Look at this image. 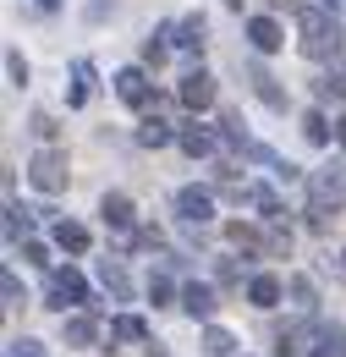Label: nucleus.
<instances>
[{"mask_svg": "<svg viewBox=\"0 0 346 357\" xmlns=\"http://www.w3.org/2000/svg\"><path fill=\"white\" fill-rule=\"evenodd\" d=\"M248 83H253V93H259V99H264V105H269V110H286V89H280V83H275V77L264 72L259 61L248 66Z\"/></svg>", "mask_w": 346, "mask_h": 357, "instance_id": "obj_8", "label": "nucleus"}, {"mask_svg": "<svg viewBox=\"0 0 346 357\" xmlns=\"http://www.w3.org/2000/svg\"><path fill=\"white\" fill-rule=\"evenodd\" d=\"M143 61H154V66L165 61V28H154V39L143 45Z\"/></svg>", "mask_w": 346, "mask_h": 357, "instance_id": "obj_25", "label": "nucleus"}, {"mask_svg": "<svg viewBox=\"0 0 346 357\" xmlns=\"http://www.w3.org/2000/svg\"><path fill=\"white\" fill-rule=\"evenodd\" d=\"M28 181H33L39 192H66V154H61V149H39V154L28 160Z\"/></svg>", "mask_w": 346, "mask_h": 357, "instance_id": "obj_2", "label": "nucleus"}, {"mask_svg": "<svg viewBox=\"0 0 346 357\" xmlns=\"http://www.w3.org/2000/svg\"><path fill=\"white\" fill-rule=\"evenodd\" d=\"M6 72H11V83H17V89H22V83H28V61H22V55H17V50H11V55H6Z\"/></svg>", "mask_w": 346, "mask_h": 357, "instance_id": "obj_26", "label": "nucleus"}, {"mask_svg": "<svg viewBox=\"0 0 346 357\" xmlns=\"http://www.w3.org/2000/svg\"><path fill=\"white\" fill-rule=\"evenodd\" d=\"M176 209H181V220H187V225H209V220H215V198L198 192V187H181V192H176Z\"/></svg>", "mask_w": 346, "mask_h": 357, "instance_id": "obj_5", "label": "nucleus"}, {"mask_svg": "<svg viewBox=\"0 0 346 357\" xmlns=\"http://www.w3.org/2000/svg\"><path fill=\"white\" fill-rule=\"evenodd\" d=\"M341 198H346V165L336 160V165H324V171L313 176V204L336 215V209H341Z\"/></svg>", "mask_w": 346, "mask_h": 357, "instance_id": "obj_3", "label": "nucleus"}, {"mask_svg": "<svg viewBox=\"0 0 346 357\" xmlns=\"http://www.w3.org/2000/svg\"><path fill=\"white\" fill-rule=\"evenodd\" d=\"M22 215H28V209H17V204H11V209H6V236H11V242H17V236H22Z\"/></svg>", "mask_w": 346, "mask_h": 357, "instance_id": "obj_27", "label": "nucleus"}, {"mask_svg": "<svg viewBox=\"0 0 346 357\" xmlns=\"http://www.w3.org/2000/svg\"><path fill=\"white\" fill-rule=\"evenodd\" d=\"M313 89H319V99H346V77H319Z\"/></svg>", "mask_w": 346, "mask_h": 357, "instance_id": "obj_23", "label": "nucleus"}, {"mask_svg": "<svg viewBox=\"0 0 346 357\" xmlns=\"http://www.w3.org/2000/svg\"><path fill=\"white\" fill-rule=\"evenodd\" d=\"M99 275H105V291H110V297H127L132 286H127V269L121 264H110V259H105V269H99Z\"/></svg>", "mask_w": 346, "mask_h": 357, "instance_id": "obj_21", "label": "nucleus"}, {"mask_svg": "<svg viewBox=\"0 0 346 357\" xmlns=\"http://www.w3.org/2000/svg\"><path fill=\"white\" fill-rule=\"evenodd\" d=\"M187 110H204V105H215V77H204V72H193V77H181V93H176Z\"/></svg>", "mask_w": 346, "mask_h": 357, "instance_id": "obj_6", "label": "nucleus"}, {"mask_svg": "<svg viewBox=\"0 0 346 357\" xmlns=\"http://www.w3.org/2000/svg\"><path fill=\"white\" fill-rule=\"evenodd\" d=\"M248 303H253V308H275V303H280V280H275V275H253V280H248Z\"/></svg>", "mask_w": 346, "mask_h": 357, "instance_id": "obj_10", "label": "nucleus"}, {"mask_svg": "<svg viewBox=\"0 0 346 357\" xmlns=\"http://www.w3.org/2000/svg\"><path fill=\"white\" fill-rule=\"evenodd\" d=\"M88 89H93V66L77 61V66H72V93H66V105H88Z\"/></svg>", "mask_w": 346, "mask_h": 357, "instance_id": "obj_17", "label": "nucleus"}, {"mask_svg": "<svg viewBox=\"0 0 346 357\" xmlns=\"http://www.w3.org/2000/svg\"><path fill=\"white\" fill-rule=\"evenodd\" d=\"M248 39H253L259 55H269V50L286 45V33H280V22H275V17H253V22H248Z\"/></svg>", "mask_w": 346, "mask_h": 357, "instance_id": "obj_7", "label": "nucleus"}, {"mask_svg": "<svg viewBox=\"0 0 346 357\" xmlns=\"http://www.w3.org/2000/svg\"><path fill=\"white\" fill-rule=\"evenodd\" d=\"M204 352H209V357H231V352H236V341H231L225 330H215V324H209V330H204Z\"/></svg>", "mask_w": 346, "mask_h": 357, "instance_id": "obj_20", "label": "nucleus"}, {"mask_svg": "<svg viewBox=\"0 0 346 357\" xmlns=\"http://www.w3.org/2000/svg\"><path fill=\"white\" fill-rule=\"evenodd\" d=\"M22 259H28V264H50V248H44V242H22Z\"/></svg>", "mask_w": 346, "mask_h": 357, "instance_id": "obj_30", "label": "nucleus"}, {"mask_svg": "<svg viewBox=\"0 0 346 357\" xmlns=\"http://www.w3.org/2000/svg\"><path fill=\"white\" fill-rule=\"evenodd\" d=\"M242 280V269H236V259H220V286H236Z\"/></svg>", "mask_w": 346, "mask_h": 357, "instance_id": "obj_31", "label": "nucleus"}, {"mask_svg": "<svg viewBox=\"0 0 346 357\" xmlns=\"http://www.w3.org/2000/svg\"><path fill=\"white\" fill-rule=\"evenodd\" d=\"M61 335H66L72 347H93V335H99V324H93L88 313H72V319L61 324Z\"/></svg>", "mask_w": 346, "mask_h": 357, "instance_id": "obj_12", "label": "nucleus"}, {"mask_svg": "<svg viewBox=\"0 0 346 357\" xmlns=\"http://www.w3.org/2000/svg\"><path fill=\"white\" fill-rule=\"evenodd\" d=\"M66 303H88V286L77 269H55V280H50V308L66 313Z\"/></svg>", "mask_w": 346, "mask_h": 357, "instance_id": "obj_4", "label": "nucleus"}, {"mask_svg": "<svg viewBox=\"0 0 346 357\" xmlns=\"http://www.w3.org/2000/svg\"><path fill=\"white\" fill-rule=\"evenodd\" d=\"M116 93H121L127 105H149V77H143L137 66H127V72H116Z\"/></svg>", "mask_w": 346, "mask_h": 357, "instance_id": "obj_9", "label": "nucleus"}, {"mask_svg": "<svg viewBox=\"0 0 346 357\" xmlns=\"http://www.w3.org/2000/svg\"><path fill=\"white\" fill-rule=\"evenodd\" d=\"M204 33H209V28H204V17H181L176 45H181V50H204Z\"/></svg>", "mask_w": 346, "mask_h": 357, "instance_id": "obj_18", "label": "nucleus"}, {"mask_svg": "<svg viewBox=\"0 0 346 357\" xmlns=\"http://www.w3.org/2000/svg\"><path fill=\"white\" fill-rule=\"evenodd\" d=\"M225 6H242V0H225Z\"/></svg>", "mask_w": 346, "mask_h": 357, "instance_id": "obj_37", "label": "nucleus"}, {"mask_svg": "<svg viewBox=\"0 0 346 357\" xmlns=\"http://www.w3.org/2000/svg\"><path fill=\"white\" fill-rule=\"evenodd\" d=\"M303 132H308V143H330V127H324L319 110H308V116H303Z\"/></svg>", "mask_w": 346, "mask_h": 357, "instance_id": "obj_22", "label": "nucleus"}, {"mask_svg": "<svg viewBox=\"0 0 346 357\" xmlns=\"http://www.w3.org/2000/svg\"><path fill=\"white\" fill-rule=\"evenodd\" d=\"M28 127H33V137H44V143H55V132H61V127H55V116H33V121H28Z\"/></svg>", "mask_w": 346, "mask_h": 357, "instance_id": "obj_24", "label": "nucleus"}, {"mask_svg": "<svg viewBox=\"0 0 346 357\" xmlns=\"http://www.w3.org/2000/svg\"><path fill=\"white\" fill-rule=\"evenodd\" d=\"M0 291H6V303H28V297H22V286H17V275H6V280H0Z\"/></svg>", "mask_w": 346, "mask_h": 357, "instance_id": "obj_32", "label": "nucleus"}, {"mask_svg": "<svg viewBox=\"0 0 346 357\" xmlns=\"http://www.w3.org/2000/svg\"><path fill=\"white\" fill-rule=\"evenodd\" d=\"M292 297H297L303 308H313V280H308V275H297V280H292Z\"/></svg>", "mask_w": 346, "mask_h": 357, "instance_id": "obj_28", "label": "nucleus"}, {"mask_svg": "<svg viewBox=\"0 0 346 357\" xmlns=\"http://www.w3.org/2000/svg\"><path fill=\"white\" fill-rule=\"evenodd\" d=\"M181 149H187L193 160H204V154H215V132H204V127H181Z\"/></svg>", "mask_w": 346, "mask_h": 357, "instance_id": "obj_15", "label": "nucleus"}, {"mask_svg": "<svg viewBox=\"0 0 346 357\" xmlns=\"http://www.w3.org/2000/svg\"><path fill=\"white\" fill-rule=\"evenodd\" d=\"M181 308L193 313V319H209V313H215L220 303H215V291H209V286H198V280H193V286L181 291Z\"/></svg>", "mask_w": 346, "mask_h": 357, "instance_id": "obj_11", "label": "nucleus"}, {"mask_svg": "<svg viewBox=\"0 0 346 357\" xmlns=\"http://www.w3.org/2000/svg\"><path fill=\"white\" fill-rule=\"evenodd\" d=\"M55 242H61L66 253H83V248H88V225H77V220H61V225H55Z\"/></svg>", "mask_w": 346, "mask_h": 357, "instance_id": "obj_16", "label": "nucleus"}, {"mask_svg": "<svg viewBox=\"0 0 346 357\" xmlns=\"http://www.w3.org/2000/svg\"><path fill=\"white\" fill-rule=\"evenodd\" d=\"M39 6H44V11H55V6H61V0H39Z\"/></svg>", "mask_w": 346, "mask_h": 357, "instance_id": "obj_35", "label": "nucleus"}, {"mask_svg": "<svg viewBox=\"0 0 346 357\" xmlns=\"http://www.w3.org/2000/svg\"><path fill=\"white\" fill-rule=\"evenodd\" d=\"M336 137H341V149H346V116H341V121H336Z\"/></svg>", "mask_w": 346, "mask_h": 357, "instance_id": "obj_34", "label": "nucleus"}, {"mask_svg": "<svg viewBox=\"0 0 346 357\" xmlns=\"http://www.w3.org/2000/svg\"><path fill=\"white\" fill-rule=\"evenodd\" d=\"M171 137H181V132H171V127H165V121H160V116H149V121H143V127H137V143H143V149H165V143H171Z\"/></svg>", "mask_w": 346, "mask_h": 357, "instance_id": "obj_14", "label": "nucleus"}, {"mask_svg": "<svg viewBox=\"0 0 346 357\" xmlns=\"http://www.w3.org/2000/svg\"><path fill=\"white\" fill-rule=\"evenodd\" d=\"M297 28H303V55H313V61H324V55L341 50V28L319 6H297Z\"/></svg>", "mask_w": 346, "mask_h": 357, "instance_id": "obj_1", "label": "nucleus"}, {"mask_svg": "<svg viewBox=\"0 0 346 357\" xmlns=\"http://www.w3.org/2000/svg\"><path fill=\"white\" fill-rule=\"evenodd\" d=\"M149 297H154V308H160V303H171V280H165V275H154V280H149Z\"/></svg>", "mask_w": 346, "mask_h": 357, "instance_id": "obj_29", "label": "nucleus"}, {"mask_svg": "<svg viewBox=\"0 0 346 357\" xmlns=\"http://www.w3.org/2000/svg\"><path fill=\"white\" fill-rule=\"evenodd\" d=\"M99 215H105V225H116V231H127V225H132V198H121V192H110V198L99 204Z\"/></svg>", "mask_w": 346, "mask_h": 357, "instance_id": "obj_13", "label": "nucleus"}, {"mask_svg": "<svg viewBox=\"0 0 346 357\" xmlns=\"http://www.w3.org/2000/svg\"><path fill=\"white\" fill-rule=\"evenodd\" d=\"M110 335H116V341H143V335H149V324H143L137 313H121V319L110 324Z\"/></svg>", "mask_w": 346, "mask_h": 357, "instance_id": "obj_19", "label": "nucleus"}, {"mask_svg": "<svg viewBox=\"0 0 346 357\" xmlns=\"http://www.w3.org/2000/svg\"><path fill=\"white\" fill-rule=\"evenodd\" d=\"M313 357H341V352H330V347H324V352H313Z\"/></svg>", "mask_w": 346, "mask_h": 357, "instance_id": "obj_36", "label": "nucleus"}, {"mask_svg": "<svg viewBox=\"0 0 346 357\" xmlns=\"http://www.w3.org/2000/svg\"><path fill=\"white\" fill-rule=\"evenodd\" d=\"M11 357H44L39 341H11Z\"/></svg>", "mask_w": 346, "mask_h": 357, "instance_id": "obj_33", "label": "nucleus"}]
</instances>
